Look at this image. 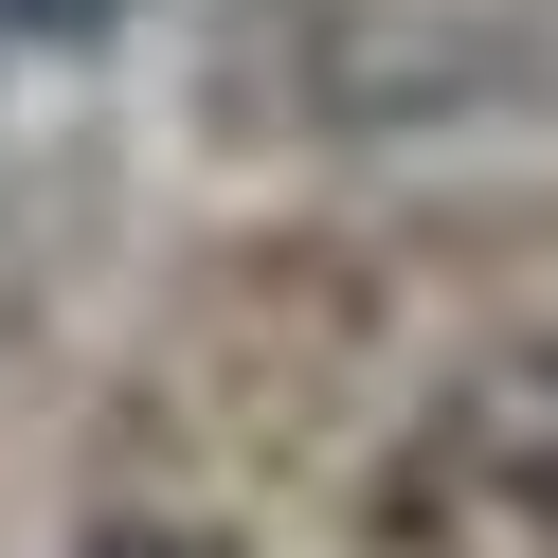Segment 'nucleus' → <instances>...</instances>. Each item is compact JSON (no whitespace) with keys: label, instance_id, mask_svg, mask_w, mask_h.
I'll use <instances>...</instances> for the list:
<instances>
[{"label":"nucleus","instance_id":"7ed1b4c3","mask_svg":"<svg viewBox=\"0 0 558 558\" xmlns=\"http://www.w3.org/2000/svg\"><path fill=\"white\" fill-rule=\"evenodd\" d=\"M90 558H234V541H198V522H109Z\"/></svg>","mask_w":558,"mask_h":558},{"label":"nucleus","instance_id":"f257e3e1","mask_svg":"<svg viewBox=\"0 0 558 558\" xmlns=\"http://www.w3.org/2000/svg\"><path fill=\"white\" fill-rule=\"evenodd\" d=\"M414 486L433 505H486V522H558V342H505L433 397L414 433Z\"/></svg>","mask_w":558,"mask_h":558},{"label":"nucleus","instance_id":"f03ea898","mask_svg":"<svg viewBox=\"0 0 558 558\" xmlns=\"http://www.w3.org/2000/svg\"><path fill=\"white\" fill-rule=\"evenodd\" d=\"M126 0H0V37H109Z\"/></svg>","mask_w":558,"mask_h":558}]
</instances>
